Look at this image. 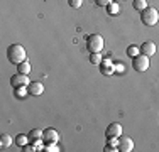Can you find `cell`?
I'll return each instance as SVG.
<instances>
[{
	"instance_id": "6da1fadb",
	"label": "cell",
	"mask_w": 159,
	"mask_h": 152,
	"mask_svg": "<svg viewBox=\"0 0 159 152\" xmlns=\"http://www.w3.org/2000/svg\"><path fill=\"white\" fill-rule=\"evenodd\" d=\"M7 58L12 64H20L24 63L25 59H27V54H25V49L24 46L20 44H12L9 46V49H7Z\"/></svg>"
},
{
	"instance_id": "7a4b0ae2",
	"label": "cell",
	"mask_w": 159,
	"mask_h": 152,
	"mask_svg": "<svg viewBox=\"0 0 159 152\" xmlns=\"http://www.w3.org/2000/svg\"><path fill=\"white\" fill-rule=\"evenodd\" d=\"M141 20L144 25H147V27H152V25H156L159 22V14L157 10L154 9V7H146V9L141 12Z\"/></svg>"
},
{
	"instance_id": "3957f363",
	"label": "cell",
	"mask_w": 159,
	"mask_h": 152,
	"mask_svg": "<svg viewBox=\"0 0 159 152\" xmlns=\"http://www.w3.org/2000/svg\"><path fill=\"white\" fill-rule=\"evenodd\" d=\"M103 46H105V42H103V37L100 34H92L86 39V49L90 52H102Z\"/></svg>"
},
{
	"instance_id": "277c9868",
	"label": "cell",
	"mask_w": 159,
	"mask_h": 152,
	"mask_svg": "<svg viewBox=\"0 0 159 152\" xmlns=\"http://www.w3.org/2000/svg\"><path fill=\"white\" fill-rule=\"evenodd\" d=\"M132 68L139 73H144V71L149 69V56L146 54H139L132 59Z\"/></svg>"
},
{
	"instance_id": "5b68a950",
	"label": "cell",
	"mask_w": 159,
	"mask_h": 152,
	"mask_svg": "<svg viewBox=\"0 0 159 152\" xmlns=\"http://www.w3.org/2000/svg\"><path fill=\"white\" fill-rule=\"evenodd\" d=\"M120 135H122V125L120 123H110L107 127V130H105V137H107L108 140L119 139Z\"/></svg>"
},
{
	"instance_id": "8992f818",
	"label": "cell",
	"mask_w": 159,
	"mask_h": 152,
	"mask_svg": "<svg viewBox=\"0 0 159 152\" xmlns=\"http://www.w3.org/2000/svg\"><path fill=\"white\" fill-rule=\"evenodd\" d=\"M119 150L120 152H130L134 150V140L127 135H120L119 137Z\"/></svg>"
},
{
	"instance_id": "52a82bcc",
	"label": "cell",
	"mask_w": 159,
	"mask_h": 152,
	"mask_svg": "<svg viewBox=\"0 0 159 152\" xmlns=\"http://www.w3.org/2000/svg\"><path fill=\"white\" fill-rule=\"evenodd\" d=\"M29 78L27 74H22V73H17L14 74L12 78H10V85L14 86V88H19V86H29Z\"/></svg>"
},
{
	"instance_id": "ba28073f",
	"label": "cell",
	"mask_w": 159,
	"mask_h": 152,
	"mask_svg": "<svg viewBox=\"0 0 159 152\" xmlns=\"http://www.w3.org/2000/svg\"><path fill=\"white\" fill-rule=\"evenodd\" d=\"M58 140H59V132L56 128H46L44 130V137H43L44 144H58Z\"/></svg>"
},
{
	"instance_id": "9c48e42d",
	"label": "cell",
	"mask_w": 159,
	"mask_h": 152,
	"mask_svg": "<svg viewBox=\"0 0 159 152\" xmlns=\"http://www.w3.org/2000/svg\"><path fill=\"white\" fill-rule=\"evenodd\" d=\"M139 47H141V54H146V56H149V58L156 54V44H154L152 41H144Z\"/></svg>"
},
{
	"instance_id": "30bf717a",
	"label": "cell",
	"mask_w": 159,
	"mask_h": 152,
	"mask_svg": "<svg viewBox=\"0 0 159 152\" xmlns=\"http://www.w3.org/2000/svg\"><path fill=\"white\" fill-rule=\"evenodd\" d=\"M27 88H29V95H32V96H41L44 93V85L41 81H31Z\"/></svg>"
},
{
	"instance_id": "8fae6325",
	"label": "cell",
	"mask_w": 159,
	"mask_h": 152,
	"mask_svg": "<svg viewBox=\"0 0 159 152\" xmlns=\"http://www.w3.org/2000/svg\"><path fill=\"white\" fill-rule=\"evenodd\" d=\"M29 139H31V142H37V140H43L44 137V130H39V128H32L31 132H29Z\"/></svg>"
},
{
	"instance_id": "7c38bea8",
	"label": "cell",
	"mask_w": 159,
	"mask_h": 152,
	"mask_svg": "<svg viewBox=\"0 0 159 152\" xmlns=\"http://www.w3.org/2000/svg\"><path fill=\"white\" fill-rule=\"evenodd\" d=\"M31 69H32V68H31V63H29L27 59H25L24 63L17 64V71H19V73H22V74H29V73H31Z\"/></svg>"
},
{
	"instance_id": "4fadbf2b",
	"label": "cell",
	"mask_w": 159,
	"mask_h": 152,
	"mask_svg": "<svg viewBox=\"0 0 159 152\" xmlns=\"http://www.w3.org/2000/svg\"><path fill=\"white\" fill-rule=\"evenodd\" d=\"M105 9H107V14L112 15V17H115V15L120 14V7H119V3H115V2H112L110 5H107Z\"/></svg>"
},
{
	"instance_id": "5bb4252c",
	"label": "cell",
	"mask_w": 159,
	"mask_h": 152,
	"mask_svg": "<svg viewBox=\"0 0 159 152\" xmlns=\"http://www.w3.org/2000/svg\"><path fill=\"white\" fill-rule=\"evenodd\" d=\"M12 145V137H10L9 134H2V137H0V147L2 149H7V147Z\"/></svg>"
},
{
	"instance_id": "9a60e30c",
	"label": "cell",
	"mask_w": 159,
	"mask_h": 152,
	"mask_svg": "<svg viewBox=\"0 0 159 152\" xmlns=\"http://www.w3.org/2000/svg\"><path fill=\"white\" fill-rule=\"evenodd\" d=\"M139 54H141V47H137V46H129L127 47V56L129 58L134 59L135 56H139Z\"/></svg>"
},
{
	"instance_id": "2e32d148",
	"label": "cell",
	"mask_w": 159,
	"mask_h": 152,
	"mask_svg": "<svg viewBox=\"0 0 159 152\" xmlns=\"http://www.w3.org/2000/svg\"><path fill=\"white\" fill-rule=\"evenodd\" d=\"M29 135H24V134H19L17 135V139H16V142H17V145H20V147H25L29 144Z\"/></svg>"
},
{
	"instance_id": "e0dca14e",
	"label": "cell",
	"mask_w": 159,
	"mask_h": 152,
	"mask_svg": "<svg viewBox=\"0 0 159 152\" xmlns=\"http://www.w3.org/2000/svg\"><path fill=\"white\" fill-rule=\"evenodd\" d=\"M29 95V88L27 86H19V88H16V96L17 98H25Z\"/></svg>"
},
{
	"instance_id": "ac0fdd59",
	"label": "cell",
	"mask_w": 159,
	"mask_h": 152,
	"mask_svg": "<svg viewBox=\"0 0 159 152\" xmlns=\"http://www.w3.org/2000/svg\"><path fill=\"white\" fill-rule=\"evenodd\" d=\"M132 5H134V9H135V10L142 12V10L147 7V2H146V0H134V2H132Z\"/></svg>"
},
{
	"instance_id": "d6986e66",
	"label": "cell",
	"mask_w": 159,
	"mask_h": 152,
	"mask_svg": "<svg viewBox=\"0 0 159 152\" xmlns=\"http://www.w3.org/2000/svg\"><path fill=\"white\" fill-rule=\"evenodd\" d=\"M90 63L92 64H100L102 63V54L100 52H92V54H90Z\"/></svg>"
},
{
	"instance_id": "ffe728a7",
	"label": "cell",
	"mask_w": 159,
	"mask_h": 152,
	"mask_svg": "<svg viewBox=\"0 0 159 152\" xmlns=\"http://www.w3.org/2000/svg\"><path fill=\"white\" fill-rule=\"evenodd\" d=\"M44 150L46 152H59L61 149L58 147V144H46V145H44Z\"/></svg>"
},
{
	"instance_id": "44dd1931",
	"label": "cell",
	"mask_w": 159,
	"mask_h": 152,
	"mask_svg": "<svg viewBox=\"0 0 159 152\" xmlns=\"http://www.w3.org/2000/svg\"><path fill=\"white\" fill-rule=\"evenodd\" d=\"M68 3H70V7H73V9H80L83 0H68Z\"/></svg>"
},
{
	"instance_id": "7402d4cb",
	"label": "cell",
	"mask_w": 159,
	"mask_h": 152,
	"mask_svg": "<svg viewBox=\"0 0 159 152\" xmlns=\"http://www.w3.org/2000/svg\"><path fill=\"white\" fill-rule=\"evenodd\" d=\"M105 152H115V150H119V147L115 145V144H112V142H108L107 145H105Z\"/></svg>"
},
{
	"instance_id": "603a6c76",
	"label": "cell",
	"mask_w": 159,
	"mask_h": 152,
	"mask_svg": "<svg viewBox=\"0 0 159 152\" xmlns=\"http://www.w3.org/2000/svg\"><path fill=\"white\" fill-rule=\"evenodd\" d=\"M113 71H115V66H108V64H107V68H102V73H103V74H112L113 73Z\"/></svg>"
},
{
	"instance_id": "cb8c5ba5",
	"label": "cell",
	"mask_w": 159,
	"mask_h": 152,
	"mask_svg": "<svg viewBox=\"0 0 159 152\" xmlns=\"http://www.w3.org/2000/svg\"><path fill=\"white\" fill-rule=\"evenodd\" d=\"M112 2H113V0H95V3L98 7H107V5H110Z\"/></svg>"
},
{
	"instance_id": "d4e9b609",
	"label": "cell",
	"mask_w": 159,
	"mask_h": 152,
	"mask_svg": "<svg viewBox=\"0 0 159 152\" xmlns=\"http://www.w3.org/2000/svg\"><path fill=\"white\" fill-rule=\"evenodd\" d=\"M24 150L25 152H34V150H37V149H36V145H34V144H32V145H31V144H27V145L24 147Z\"/></svg>"
},
{
	"instance_id": "484cf974",
	"label": "cell",
	"mask_w": 159,
	"mask_h": 152,
	"mask_svg": "<svg viewBox=\"0 0 159 152\" xmlns=\"http://www.w3.org/2000/svg\"><path fill=\"white\" fill-rule=\"evenodd\" d=\"M124 68H125V66L120 63V64H117V66H115V71H120V73H124Z\"/></svg>"
}]
</instances>
